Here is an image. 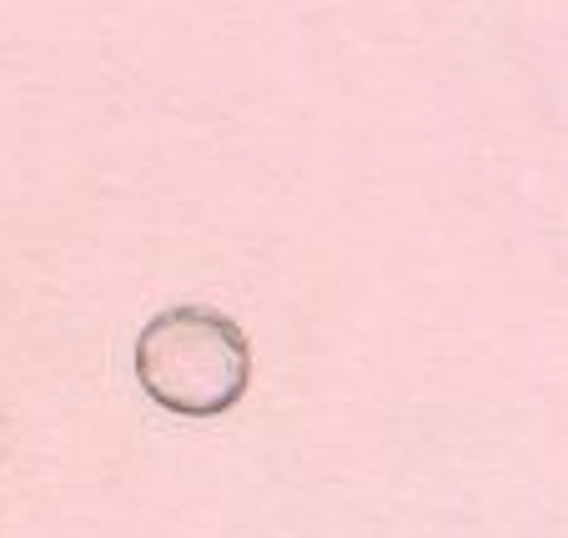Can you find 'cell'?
<instances>
[{
  "label": "cell",
  "mask_w": 568,
  "mask_h": 538,
  "mask_svg": "<svg viewBox=\"0 0 568 538\" xmlns=\"http://www.w3.org/2000/svg\"><path fill=\"white\" fill-rule=\"evenodd\" d=\"M247 333L216 307H166L136 337V383L166 413L216 418L247 393Z\"/></svg>",
  "instance_id": "6da1fadb"
}]
</instances>
